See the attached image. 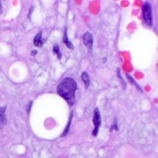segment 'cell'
<instances>
[{"label":"cell","mask_w":158,"mask_h":158,"mask_svg":"<svg viewBox=\"0 0 158 158\" xmlns=\"http://www.w3.org/2000/svg\"><path fill=\"white\" fill-rule=\"evenodd\" d=\"M83 42L84 45L89 48V49H92V47H93V37L92 34L89 32L85 33L83 36Z\"/></svg>","instance_id":"cell-4"},{"label":"cell","mask_w":158,"mask_h":158,"mask_svg":"<svg viewBox=\"0 0 158 158\" xmlns=\"http://www.w3.org/2000/svg\"><path fill=\"white\" fill-rule=\"evenodd\" d=\"M53 51L55 54L57 55V56L59 59H61V52H60V50H59V47L58 45H55V47H53Z\"/></svg>","instance_id":"cell-11"},{"label":"cell","mask_w":158,"mask_h":158,"mask_svg":"<svg viewBox=\"0 0 158 158\" xmlns=\"http://www.w3.org/2000/svg\"><path fill=\"white\" fill-rule=\"evenodd\" d=\"M77 89L76 82L71 78H65L57 87V93L64 98L70 106L75 103V94Z\"/></svg>","instance_id":"cell-1"},{"label":"cell","mask_w":158,"mask_h":158,"mask_svg":"<svg viewBox=\"0 0 158 158\" xmlns=\"http://www.w3.org/2000/svg\"><path fill=\"white\" fill-rule=\"evenodd\" d=\"M32 104H33V101H30L29 102V103L28 104L27 108V114H29L30 112L31 108H32Z\"/></svg>","instance_id":"cell-14"},{"label":"cell","mask_w":158,"mask_h":158,"mask_svg":"<svg viewBox=\"0 0 158 158\" xmlns=\"http://www.w3.org/2000/svg\"><path fill=\"white\" fill-rule=\"evenodd\" d=\"M6 106L0 107V129H2L6 122V117L5 114V111Z\"/></svg>","instance_id":"cell-5"},{"label":"cell","mask_w":158,"mask_h":158,"mask_svg":"<svg viewBox=\"0 0 158 158\" xmlns=\"http://www.w3.org/2000/svg\"><path fill=\"white\" fill-rule=\"evenodd\" d=\"M127 77L128 81L130 82V83L131 84H132V85H134L135 86H136V88L138 89V91H140V92H142V89H141V87H140V86L138 85V83L136 82V81L134 80V79L132 77H131L130 75H127Z\"/></svg>","instance_id":"cell-9"},{"label":"cell","mask_w":158,"mask_h":158,"mask_svg":"<svg viewBox=\"0 0 158 158\" xmlns=\"http://www.w3.org/2000/svg\"><path fill=\"white\" fill-rule=\"evenodd\" d=\"M81 78H82V80L83 82L85 84V88L86 89H88L90 85V77H89V74L85 72H83L81 75Z\"/></svg>","instance_id":"cell-7"},{"label":"cell","mask_w":158,"mask_h":158,"mask_svg":"<svg viewBox=\"0 0 158 158\" xmlns=\"http://www.w3.org/2000/svg\"><path fill=\"white\" fill-rule=\"evenodd\" d=\"M1 1H0V12H1Z\"/></svg>","instance_id":"cell-16"},{"label":"cell","mask_w":158,"mask_h":158,"mask_svg":"<svg viewBox=\"0 0 158 158\" xmlns=\"http://www.w3.org/2000/svg\"><path fill=\"white\" fill-rule=\"evenodd\" d=\"M33 43H34V45L37 47H41L43 45L44 41L42 39V32H40L36 35V36L34 38Z\"/></svg>","instance_id":"cell-6"},{"label":"cell","mask_w":158,"mask_h":158,"mask_svg":"<svg viewBox=\"0 0 158 158\" xmlns=\"http://www.w3.org/2000/svg\"><path fill=\"white\" fill-rule=\"evenodd\" d=\"M37 54V50H33L31 51V55L32 56H35Z\"/></svg>","instance_id":"cell-15"},{"label":"cell","mask_w":158,"mask_h":158,"mask_svg":"<svg viewBox=\"0 0 158 158\" xmlns=\"http://www.w3.org/2000/svg\"><path fill=\"white\" fill-rule=\"evenodd\" d=\"M72 116H73V112H71V114H70V117H69L68 124H67V126H66V128H65V130L64 131L63 134H62V137H65L68 134L70 126H71V121H72Z\"/></svg>","instance_id":"cell-8"},{"label":"cell","mask_w":158,"mask_h":158,"mask_svg":"<svg viewBox=\"0 0 158 158\" xmlns=\"http://www.w3.org/2000/svg\"><path fill=\"white\" fill-rule=\"evenodd\" d=\"M117 76H118L119 78H120V80H121V83H122L123 87H124V89H126V83H125V82L124 80V79L122 78V77L120 75V69L119 68L117 69Z\"/></svg>","instance_id":"cell-12"},{"label":"cell","mask_w":158,"mask_h":158,"mask_svg":"<svg viewBox=\"0 0 158 158\" xmlns=\"http://www.w3.org/2000/svg\"><path fill=\"white\" fill-rule=\"evenodd\" d=\"M142 14L144 22L148 26L153 25L152 8L150 3L145 2L142 7Z\"/></svg>","instance_id":"cell-2"},{"label":"cell","mask_w":158,"mask_h":158,"mask_svg":"<svg viewBox=\"0 0 158 158\" xmlns=\"http://www.w3.org/2000/svg\"><path fill=\"white\" fill-rule=\"evenodd\" d=\"M63 41L66 44V45L67 46V48H69V49H74V47H73L72 43L71 41H70L69 40V39H68V37L67 36L66 32H65V34H64V38H63Z\"/></svg>","instance_id":"cell-10"},{"label":"cell","mask_w":158,"mask_h":158,"mask_svg":"<svg viewBox=\"0 0 158 158\" xmlns=\"http://www.w3.org/2000/svg\"><path fill=\"white\" fill-rule=\"evenodd\" d=\"M93 122L94 124V129L93 130L92 135L93 137H96L98 134V131L100 127L101 126V114L100 111L98 108H96L94 111L93 117Z\"/></svg>","instance_id":"cell-3"},{"label":"cell","mask_w":158,"mask_h":158,"mask_svg":"<svg viewBox=\"0 0 158 158\" xmlns=\"http://www.w3.org/2000/svg\"><path fill=\"white\" fill-rule=\"evenodd\" d=\"M112 130H115L116 131H118L119 130V127H118V125H117V119L116 118L114 121V123L112 124L111 129H110V131H112Z\"/></svg>","instance_id":"cell-13"}]
</instances>
